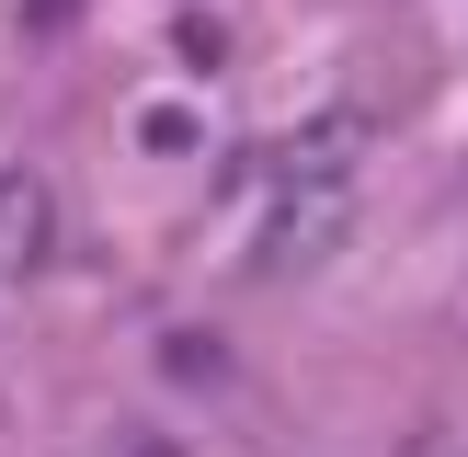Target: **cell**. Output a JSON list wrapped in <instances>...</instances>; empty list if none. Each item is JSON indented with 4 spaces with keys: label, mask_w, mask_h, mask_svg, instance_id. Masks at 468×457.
Segmentation results:
<instances>
[{
    "label": "cell",
    "mask_w": 468,
    "mask_h": 457,
    "mask_svg": "<svg viewBox=\"0 0 468 457\" xmlns=\"http://www.w3.org/2000/svg\"><path fill=\"white\" fill-rule=\"evenodd\" d=\"M46 240H58V195H46L35 160H12V172H0V286H12V274H35Z\"/></svg>",
    "instance_id": "obj_1"
}]
</instances>
